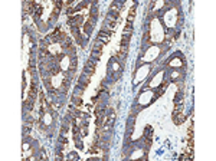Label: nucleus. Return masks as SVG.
Masks as SVG:
<instances>
[{"mask_svg": "<svg viewBox=\"0 0 216 161\" xmlns=\"http://www.w3.org/2000/svg\"><path fill=\"white\" fill-rule=\"evenodd\" d=\"M144 138H145V147L149 148V147L151 145V141H153V128H151V127H147V128H145Z\"/></svg>", "mask_w": 216, "mask_h": 161, "instance_id": "obj_1", "label": "nucleus"}, {"mask_svg": "<svg viewBox=\"0 0 216 161\" xmlns=\"http://www.w3.org/2000/svg\"><path fill=\"white\" fill-rule=\"evenodd\" d=\"M95 68H97V64L94 62V59H88V60H86V65H85V72H86V73L92 75L94 71H95Z\"/></svg>", "mask_w": 216, "mask_h": 161, "instance_id": "obj_2", "label": "nucleus"}, {"mask_svg": "<svg viewBox=\"0 0 216 161\" xmlns=\"http://www.w3.org/2000/svg\"><path fill=\"white\" fill-rule=\"evenodd\" d=\"M62 39H65V35H63V32H61V29H56L55 32H53V35L51 36V40L52 42L62 40Z\"/></svg>", "mask_w": 216, "mask_h": 161, "instance_id": "obj_3", "label": "nucleus"}, {"mask_svg": "<svg viewBox=\"0 0 216 161\" xmlns=\"http://www.w3.org/2000/svg\"><path fill=\"white\" fill-rule=\"evenodd\" d=\"M101 50H102V43H101V42H97L95 46H94V49H92V58L97 56V59H98V56L101 55Z\"/></svg>", "mask_w": 216, "mask_h": 161, "instance_id": "obj_4", "label": "nucleus"}, {"mask_svg": "<svg viewBox=\"0 0 216 161\" xmlns=\"http://www.w3.org/2000/svg\"><path fill=\"white\" fill-rule=\"evenodd\" d=\"M35 98H36V83H32L30 91H29V99L30 101H35Z\"/></svg>", "mask_w": 216, "mask_h": 161, "instance_id": "obj_5", "label": "nucleus"}, {"mask_svg": "<svg viewBox=\"0 0 216 161\" xmlns=\"http://www.w3.org/2000/svg\"><path fill=\"white\" fill-rule=\"evenodd\" d=\"M135 7H137V6H134V7H133V9L130 10V13H128V17H127V20H128V25H131V22H133V19H134Z\"/></svg>", "mask_w": 216, "mask_h": 161, "instance_id": "obj_6", "label": "nucleus"}, {"mask_svg": "<svg viewBox=\"0 0 216 161\" xmlns=\"http://www.w3.org/2000/svg\"><path fill=\"white\" fill-rule=\"evenodd\" d=\"M131 33H133V27H131V25H127L125 29H124V33H123V35H127V36H131Z\"/></svg>", "mask_w": 216, "mask_h": 161, "instance_id": "obj_7", "label": "nucleus"}]
</instances>
